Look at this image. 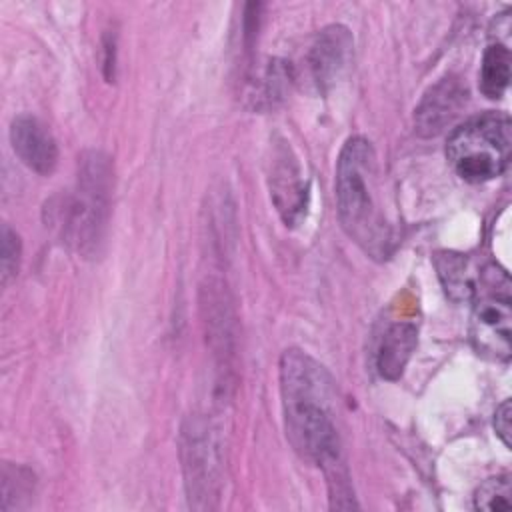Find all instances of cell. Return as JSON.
I'll return each mask as SVG.
<instances>
[{
    "mask_svg": "<svg viewBox=\"0 0 512 512\" xmlns=\"http://www.w3.org/2000/svg\"><path fill=\"white\" fill-rule=\"evenodd\" d=\"M268 188L272 202L286 226H296L308 208V182L300 162L286 140L272 144L268 160Z\"/></svg>",
    "mask_w": 512,
    "mask_h": 512,
    "instance_id": "7",
    "label": "cell"
},
{
    "mask_svg": "<svg viewBox=\"0 0 512 512\" xmlns=\"http://www.w3.org/2000/svg\"><path fill=\"white\" fill-rule=\"evenodd\" d=\"M510 148V116L504 112H486L452 130L446 142V158L462 180L480 184L506 172Z\"/></svg>",
    "mask_w": 512,
    "mask_h": 512,
    "instance_id": "4",
    "label": "cell"
},
{
    "mask_svg": "<svg viewBox=\"0 0 512 512\" xmlns=\"http://www.w3.org/2000/svg\"><path fill=\"white\" fill-rule=\"evenodd\" d=\"M112 194V164L102 152H84L72 192L46 202V226L84 256H94L104 240Z\"/></svg>",
    "mask_w": 512,
    "mask_h": 512,
    "instance_id": "3",
    "label": "cell"
},
{
    "mask_svg": "<svg viewBox=\"0 0 512 512\" xmlns=\"http://www.w3.org/2000/svg\"><path fill=\"white\" fill-rule=\"evenodd\" d=\"M434 266H436L438 278L444 286V292L452 302L460 304V302H468L472 298L476 276L470 274V264L462 254L448 252V250L436 252Z\"/></svg>",
    "mask_w": 512,
    "mask_h": 512,
    "instance_id": "12",
    "label": "cell"
},
{
    "mask_svg": "<svg viewBox=\"0 0 512 512\" xmlns=\"http://www.w3.org/2000/svg\"><path fill=\"white\" fill-rule=\"evenodd\" d=\"M10 142L16 156L36 174H52L58 164V146L52 132L34 116L22 114L12 120Z\"/></svg>",
    "mask_w": 512,
    "mask_h": 512,
    "instance_id": "10",
    "label": "cell"
},
{
    "mask_svg": "<svg viewBox=\"0 0 512 512\" xmlns=\"http://www.w3.org/2000/svg\"><path fill=\"white\" fill-rule=\"evenodd\" d=\"M418 330L410 322L390 324L380 340L376 352V368L382 378L398 380L416 348Z\"/></svg>",
    "mask_w": 512,
    "mask_h": 512,
    "instance_id": "11",
    "label": "cell"
},
{
    "mask_svg": "<svg viewBox=\"0 0 512 512\" xmlns=\"http://www.w3.org/2000/svg\"><path fill=\"white\" fill-rule=\"evenodd\" d=\"M280 394L292 448L324 472L342 466L334 424L336 384L330 372L304 350L290 348L280 358Z\"/></svg>",
    "mask_w": 512,
    "mask_h": 512,
    "instance_id": "1",
    "label": "cell"
},
{
    "mask_svg": "<svg viewBox=\"0 0 512 512\" xmlns=\"http://www.w3.org/2000/svg\"><path fill=\"white\" fill-rule=\"evenodd\" d=\"M510 416H512L510 400H504L494 412V430L506 448H510Z\"/></svg>",
    "mask_w": 512,
    "mask_h": 512,
    "instance_id": "17",
    "label": "cell"
},
{
    "mask_svg": "<svg viewBox=\"0 0 512 512\" xmlns=\"http://www.w3.org/2000/svg\"><path fill=\"white\" fill-rule=\"evenodd\" d=\"M180 462L190 508L212 510L222 490V448L214 426L202 416H188L180 430Z\"/></svg>",
    "mask_w": 512,
    "mask_h": 512,
    "instance_id": "6",
    "label": "cell"
},
{
    "mask_svg": "<svg viewBox=\"0 0 512 512\" xmlns=\"http://www.w3.org/2000/svg\"><path fill=\"white\" fill-rule=\"evenodd\" d=\"M336 204L346 234L374 260H386L396 244L380 200L378 158L372 144L352 136L336 162Z\"/></svg>",
    "mask_w": 512,
    "mask_h": 512,
    "instance_id": "2",
    "label": "cell"
},
{
    "mask_svg": "<svg viewBox=\"0 0 512 512\" xmlns=\"http://www.w3.org/2000/svg\"><path fill=\"white\" fill-rule=\"evenodd\" d=\"M290 66H286V62L280 60H272L262 78H260V88L256 94L258 102H264L266 106H274L276 102H280L288 88H290Z\"/></svg>",
    "mask_w": 512,
    "mask_h": 512,
    "instance_id": "15",
    "label": "cell"
},
{
    "mask_svg": "<svg viewBox=\"0 0 512 512\" xmlns=\"http://www.w3.org/2000/svg\"><path fill=\"white\" fill-rule=\"evenodd\" d=\"M474 508L484 512H500L512 508L510 474H500L484 480L474 494Z\"/></svg>",
    "mask_w": 512,
    "mask_h": 512,
    "instance_id": "14",
    "label": "cell"
},
{
    "mask_svg": "<svg viewBox=\"0 0 512 512\" xmlns=\"http://www.w3.org/2000/svg\"><path fill=\"white\" fill-rule=\"evenodd\" d=\"M470 314V342L476 354L508 362L512 354V284L498 264H486L474 282Z\"/></svg>",
    "mask_w": 512,
    "mask_h": 512,
    "instance_id": "5",
    "label": "cell"
},
{
    "mask_svg": "<svg viewBox=\"0 0 512 512\" xmlns=\"http://www.w3.org/2000/svg\"><path fill=\"white\" fill-rule=\"evenodd\" d=\"M352 48V34L342 24H330L318 32L308 54V64L320 92L326 94L344 76L352 60Z\"/></svg>",
    "mask_w": 512,
    "mask_h": 512,
    "instance_id": "8",
    "label": "cell"
},
{
    "mask_svg": "<svg viewBox=\"0 0 512 512\" xmlns=\"http://www.w3.org/2000/svg\"><path fill=\"white\" fill-rule=\"evenodd\" d=\"M510 84V50L494 42L486 48L480 66V90L484 96L496 100Z\"/></svg>",
    "mask_w": 512,
    "mask_h": 512,
    "instance_id": "13",
    "label": "cell"
},
{
    "mask_svg": "<svg viewBox=\"0 0 512 512\" xmlns=\"http://www.w3.org/2000/svg\"><path fill=\"white\" fill-rule=\"evenodd\" d=\"M468 98L466 86L456 76H446L426 90L414 110V130L424 136L440 134L460 114Z\"/></svg>",
    "mask_w": 512,
    "mask_h": 512,
    "instance_id": "9",
    "label": "cell"
},
{
    "mask_svg": "<svg viewBox=\"0 0 512 512\" xmlns=\"http://www.w3.org/2000/svg\"><path fill=\"white\" fill-rule=\"evenodd\" d=\"M20 254H22V246H20L18 234L8 224H4L2 226V284H8L18 274Z\"/></svg>",
    "mask_w": 512,
    "mask_h": 512,
    "instance_id": "16",
    "label": "cell"
}]
</instances>
